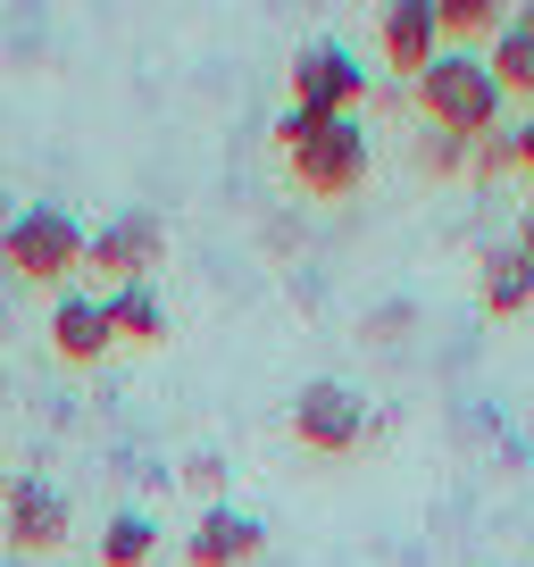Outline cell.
<instances>
[{
  "label": "cell",
  "instance_id": "1",
  "mask_svg": "<svg viewBox=\"0 0 534 567\" xmlns=\"http://www.w3.org/2000/svg\"><path fill=\"white\" fill-rule=\"evenodd\" d=\"M276 142H285V167L309 200H351L368 184V134H359V117H301V109H285Z\"/></svg>",
  "mask_w": 534,
  "mask_h": 567
},
{
  "label": "cell",
  "instance_id": "2",
  "mask_svg": "<svg viewBox=\"0 0 534 567\" xmlns=\"http://www.w3.org/2000/svg\"><path fill=\"white\" fill-rule=\"evenodd\" d=\"M410 92H418V117H427L434 134H451V142H476V134L501 125V92H493V75H484V51H434L427 68L410 75Z\"/></svg>",
  "mask_w": 534,
  "mask_h": 567
},
{
  "label": "cell",
  "instance_id": "3",
  "mask_svg": "<svg viewBox=\"0 0 534 567\" xmlns=\"http://www.w3.org/2000/svg\"><path fill=\"white\" fill-rule=\"evenodd\" d=\"M0 267L18 284H42V292H68L75 267H84V226H75L59 200H34L0 226Z\"/></svg>",
  "mask_w": 534,
  "mask_h": 567
},
{
  "label": "cell",
  "instance_id": "4",
  "mask_svg": "<svg viewBox=\"0 0 534 567\" xmlns=\"http://www.w3.org/2000/svg\"><path fill=\"white\" fill-rule=\"evenodd\" d=\"M292 443H301L309 460H342V451L376 443V417H368V401H359L351 384L318 375V384H301V401H292Z\"/></svg>",
  "mask_w": 534,
  "mask_h": 567
},
{
  "label": "cell",
  "instance_id": "5",
  "mask_svg": "<svg viewBox=\"0 0 534 567\" xmlns=\"http://www.w3.org/2000/svg\"><path fill=\"white\" fill-rule=\"evenodd\" d=\"M0 534H9V550H25V559H51L75 534V501L59 493V484H42V476H9L0 484Z\"/></svg>",
  "mask_w": 534,
  "mask_h": 567
},
{
  "label": "cell",
  "instance_id": "6",
  "mask_svg": "<svg viewBox=\"0 0 534 567\" xmlns=\"http://www.w3.org/2000/svg\"><path fill=\"white\" fill-rule=\"evenodd\" d=\"M368 101V68L342 42H301L292 51V109L301 117H359Z\"/></svg>",
  "mask_w": 534,
  "mask_h": 567
},
{
  "label": "cell",
  "instance_id": "7",
  "mask_svg": "<svg viewBox=\"0 0 534 567\" xmlns=\"http://www.w3.org/2000/svg\"><path fill=\"white\" fill-rule=\"evenodd\" d=\"M160 250H167V226L151 209H117L109 226H84V267L109 284H151Z\"/></svg>",
  "mask_w": 534,
  "mask_h": 567
},
{
  "label": "cell",
  "instance_id": "8",
  "mask_svg": "<svg viewBox=\"0 0 534 567\" xmlns=\"http://www.w3.org/2000/svg\"><path fill=\"white\" fill-rule=\"evenodd\" d=\"M51 351L68 359V368H101L109 351H117V334H109V309H101V292H59L51 301Z\"/></svg>",
  "mask_w": 534,
  "mask_h": 567
},
{
  "label": "cell",
  "instance_id": "9",
  "mask_svg": "<svg viewBox=\"0 0 534 567\" xmlns=\"http://www.w3.org/2000/svg\"><path fill=\"white\" fill-rule=\"evenodd\" d=\"M259 550H267V526L250 509H234V501H217V509H201L184 559H193V567H250Z\"/></svg>",
  "mask_w": 534,
  "mask_h": 567
},
{
  "label": "cell",
  "instance_id": "10",
  "mask_svg": "<svg viewBox=\"0 0 534 567\" xmlns=\"http://www.w3.org/2000/svg\"><path fill=\"white\" fill-rule=\"evenodd\" d=\"M376 42H384L392 75H418L434 51H443V34H434V0H392V9H376Z\"/></svg>",
  "mask_w": 534,
  "mask_h": 567
},
{
  "label": "cell",
  "instance_id": "11",
  "mask_svg": "<svg viewBox=\"0 0 534 567\" xmlns=\"http://www.w3.org/2000/svg\"><path fill=\"white\" fill-rule=\"evenodd\" d=\"M101 309H109V334H117V342H134V351L167 342V301L151 292V284H109V292H101Z\"/></svg>",
  "mask_w": 534,
  "mask_h": 567
},
{
  "label": "cell",
  "instance_id": "12",
  "mask_svg": "<svg viewBox=\"0 0 534 567\" xmlns=\"http://www.w3.org/2000/svg\"><path fill=\"white\" fill-rule=\"evenodd\" d=\"M476 301L493 309V318H526L534 309V267L517 259L510 243H493L484 250V276H476Z\"/></svg>",
  "mask_w": 534,
  "mask_h": 567
},
{
  "label": "cell",
  "instance_id": "13",
  "mask_svg": "<svg viewBox=\"0 0 534 567\" xmlns=\"http://www.w3.org/2000/svg\"><path fill=\"white\" fill-rule=\"evenodd\" d=\"M484 75H493L501 101H534V34H526L517 18H501L493 51H484Z\"/></svg>",
  "mask_w": 534,
  "mask_h": 567
},
{
  "label": "cell",
  "instance_id": "14",
  "mask_svg": "<svg viewBox=\"0 0 534 567\" xmlns=\"http://www.w3.org/2000/svg\"><path fill=\"white\" fill-rule=\"evenodd\" d=\"M501 0H434V34H443V51H476V42L501 34Z\"/></svg>",
  "mask_w": 534,
  "mask_h": 567
},
{
  "label": "cell",
  "instance_id": "15",
  "mask_svg": "<svg viewBox=\"0 0 534 567\" xmlns=\"http://www.w3.org/2000/svg\"><path fill=\"white\" fill-rule=\"evenodd\" d=\"M151 559H160V526L143 509H117L101 526V567H151Z\"/></svg>",
  "mask_w": 534,
  "mask_h": 567
},
{
  "label": "cell",
  "instance_id": "16",
  "mask_svg": "<svg viewBox=\"0 0 534 567\" xmlns=\"http://www.w3.org/2000/svg\"><path fill=\"white\" fill-rule=\"evenodd\" d=\"M468 176H476V184L517 176V134H510V117H501L493 134H476V142H468Z\"/></svg>",
  "mask_w": 534,
  "mask_h": 567
},
{
  "label": "cell",
  "instance_id": "17",
  "mask_svg": "<svg viewBox=\"0 0 534 567\" xmlns=\"http://www.w3.org/2000/svg\"><path fill=\"white\" fill-rule=\"evenodd\" d=\"M410 159H418V176H427V184H451V176H468V142H451V134H434V125H427Z\"/></svg>",
  "mask_w": 534,
  "mask_h": 567
},
{
  "label": "cell",
  "instance_id": "18",
  "mask_svg": "<svg viewBox=\"0 0 534 567\" xmlns=\"http://www.w3.org/2000/svg\"><path fill=\"white\" fill-rule=\"evenodd\" d=\"M176 476H184V493H193L201 509H217V501H226V460H217V451H193Z\"/></svg>",
  "mask_w": 534,
  "mask_h": 567
},
{
  "label": "cell",
  "instance_id": "19",
  "mask_svg": "<svg viewBox=\"0 0 534 567\" xmlns=\"http://www.w3.org/2000/svg\"><path fill=\"white\" fill-rule=\"evenodd\" d=\"M510 134H517V176H526V184H534V109H526V117H517V125H510Z\"/></svg>",
  "mask_w": 534,
  "mask_h": 567
},
{
  "label": "cell",
  "instance_id": "20",
  "mask_svg": "<svg viewBox=\"0 0 534 567\" xmlns=\"http://www.w3.org/2000/svg\"><path fill=\"white\" fill-rule=\"evenodd\" d=\"M510 250H517V259H526V267H534V209H526V217H517V243H510Z\"/></svg>",
  "mask_w": 534,
  "mask_h": 567
},
{
  "label": "cell",
  "instance_id": "21",
  "mask_svg": "<svg viewBox=\"0 0 534 567\" xmlns=\"http://www.w3.org/2000/svg\"><path fill=\"white\" fill-rule=\"evenodd\" d=\"M510 18H517V25H526V34H534V0H526V9H510Z\"/></svg>",
  "mask_w": 534,
  "mask_h": 567
},
{
  "label": "cell",
  "instance_id": "22",
  "mask_svg": "<svg viewBox=\"0 0 534 567\" xmlns=\"http://www.w3.org/2000/svg\"><path fill=\"white\" fill-rule=\"evenodd\" d=\"M9 217H18V209H9V193H0V226H9Z\"/></svg>",
  "mask_w": 534,
  "mask_h": 567
},
{
  "label": "cell",
  "instance_id": "23",
  "mask_svg": "<svg viewBox=\"0 0 534 567\" xmlns=\"http://www.w3.org/2000/svg\"><path fill=\"white\" fill-rule=\"evenodd\" d=\"M0 484H9V443H0Z\"/></svg>",
  "mask_w": 534,
  "mask_h": 567
},
{
  "label": "cell",
  "instance_id": "24",
  "mask_svg": "<svg viewBox=\"0 0 534 567\" xmlns=\"http://www.w3.org/2000/svg\"><path fill=\"white\" fill-rule=\"evenodd\" d=\"M0 392H9V384H0Z\"/></svg>",
  "mask_w": 534,
  "mask_h": 567
}]
</instances>
